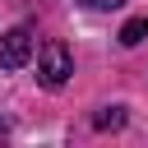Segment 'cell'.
Wrapping results in <instances>:
<instances>
[{
    "instance_id": "obj_5",
    "label": "cell",
    "mask_w": 148,
    "mask_h": 148,
    "mask_svg": "<svg viewBox=\"0 0 148 148\" xmlns=\"http://www.w3.org/2000/svg\"><path fill=\"white\" fill-rule=\"evenodd\" d=\"M83 5H88V9H120L125 0H83Z\"/></svg>"
},
{
    "instance_id": "obj_3",
    "label": "cell",
    "mask_w": 148,
    "mask_h": 148,
    "mask_svg": "<svg viewBox=\"0 0 148 148\" xmlns=\"http://www.w3.org/2000/svg\"><path fill=\"white\" fill-rule=\"evenodd\" d=\"M143 37H148V18H130L120 28V46H139Z\"/></svg>"
},
{
    "instance_id": "obj_4",
    "label": "cell",
    "mask_w": 148,
    "mask_h": 148,
    "mask_svg": "<svg viewBox=\"0 0 148 148\" xmlns=\"http://www.w3.org/2000/svg\"><path fill=\"white\" fill-rule=\"evenodd\" d=\"M92 125H97V130H120V125H125V106H106V111H97Z\"/></svg>"
},
{
    "instance_id": "obj_6",
    "label": "cell",
    "mask_w": 148,
    "mask_h": 148,
    "mask_svg": "<svg viewBox=\"0 0 148 148\" xmlns=\"http://www.w3.org/2000/svg\"><path fill=\"white\" fill-rule=\"evenodd\" d=\"M5 134H9V125H5V116H0V139H5Z\"/></svg>"
},
{
    "instance_id": "obj_2",
    "label": "cell",
    "mask_w": 148,
    "mask_h": 148,
    "mask_svg": "<svg viewBox=\"0 0 148 148\" xmlns=\"http://www.w3.org/2000/svg\"><path fill=\"white\" fill-rule=\"evenodd\" d=\"M28 56H32V28L18 23V28H9L0 37V69H23Z\"/></svg>"
},
{
    "instance_id": "obj_1",
    "label": "cell",
    "mask_w": 148,
    "mask_h": 148,
    "mask_svg": "<svg viewBox=\"0 0 148 148\" xmlns=\"http://www.w3.org/2000/svg\"><path fill=\"white\" fill-rule=\"evenodd\" d=\"M69 74H74L69 46H65V42H46L42 56H37V79H42V88H65Z\"/></svg>"
}]
</instances>
